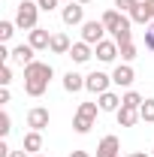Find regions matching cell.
<instances>
[{"instance_id": "836d02e7", "label": "cell", "mask_w": 154, "mask_h": 157, "mask_svg": "<svg viewBox=\"0 0 154 157\" xmlns=\"http://www.w3.org/2000/svg\"><path fill=\"white\" fill-rule=\"evenodd\" d=\"M70 157H91L88 151H70Z\"/></svg>"}, {"instance_id": "74e56055", "label": "cell", "mask_w": 154, "mask_h": 157, "mask_svg": "<svg viewBox=\"0 0 154 157\" xmlns=\"http://www.w3.org/2000/svg\"><path fill=\"white\" fill-rule=\"evenodd\" d=\"M127 157H133V154H127Z\"/></svg>"}, {"instance_id": "ffe728a7", "label": "cell", "mask_w": 154, "mask_h": 157, "mask_svg": "<svg viewBox=\"0 0 154 157\" xmlns=\"http://www.w3.org/2000/svg\"><path fill=\"white\" fill-rule=\"evenodd\" d=\"M100 21L106 24V30H118V24L124 21V12H118V9H109V12H106Z\"/></svg>"}, {"instance_id": "277c9868", "label": "cell", "mask_w": 154, "mask_h": 157, "mask_svg": "<svg viewBox=\"0 0 154 157\" xmlns=\"http://www.w3.org/2000/svg\"><path fill=\"white\" fill-rule=\"evenodd\" d=\"M55 76V67L52 63H42V60H33L24 67V78H42V82H52Z\"/></svg>"}, {"instance_id": "ac0fdd59", "label": "cell", "mask_w": 154, "mask_h": 157, "mask_svg": "<svg viewBox=\"0 0 154 157\" xmlns=\"http://www.w3.org/2000/svg\"><path fill=\"white\" fill-rule=\"evenodd\" d=\"M64 88H67L70 94L82 91V88H85V76H79V73H73V70H70V73L64 76Z\"/></svg>"}, {"instance_id": "4316f807", "label": "cell", "mask_w": 154, "mask_h": 157, "mask_svg": "<svg viewBox=\"0 0 154 157\" xmlns=\"http://www.w3.org/2000/svg\"><path fill=\"white\" fill-rule=\"evenodd\" d=\"M9 130H12V118H9V112H0V136L6 139Z\"/></svg>"}, {"instance_id": "f546056e", "label": "cell", "mask_w": 154, "mask_h": 157, "mask_svg": "<svg viewBox=\"0 0 154 157\" xmlns=\"http://www.w3.org/2000/svg\"><path fill=\"white\" fill-rule=\"evenodd\" d=\"M145 48H148V52H154V21L148 24V30H145Z\"/></svg>"}, {"instance_id": "4dcf8cb0", "label": "cell", "mask_w": 154, "mask_h": 157, "mask_svg": "<svg viewBox=\"0 0 154 157\" xmlns=\"http://www.w3.org/2000/svg\"><path fill=\"white\" fill-rule=\"evenodd\" d=\"M37 3H39L42 12H55V9H58V0H37Z\"/></svg>"}, {"instance_id": "2e32d148", "label": "cell", "mask_w": 154, "mask_h": 157, "mask_svg": "<svg viewBox=\"0 0 154 157\" xmlns=\"http://www.w3.org/2000/svg\"><path fill=\"white\" fill-rule=\"evenodd\" d=\"M121 109V97L112 94V91H106V94H100V112H118Z\"/></svg>"}, {"instance_id": "3957f363", "label": "cell", "mask_w": 154, "mask_h": 157, "mask_svg": "<svg viewBox=\"0 0 154 157\" xmlns=\"http://www.w3.org/2000/svg\"><path fill=\"white\" fill-rule=\"evenodd\" d=\"M103 33H106V24L103 21H85L82 24V42H88V45L103 42Z\"/></svg>"}, {"instance_id": "4fadbf2b", "label": "cell", "mask_w": 154, "mask_h": 157, "mask_svg": "<svg viewBox=\"0 0 154 157\" xmlns=\"http://www.w3.org/2000/svg\"><path fill=\"white\" fill-rule=\"evenodd\" d=\"M33 52H37V48H33V45H15V48H12V60H15V63H21V67H27V63H33Z\"/></svg>"}, {"instance_id": "d6a6232c", "label": "cell", "mask_w": 154, "mask_h": 157, "mask_svg": "<svg viewBox=\"0 0 154 157\" xmlns=\"http://www.w3.org/2000/svg\"><path fill=\"white\" fill-rule=\"evenodd\" d=\"M27 154H30V151H24V148H21V151H12L9 157H27Z\"/></svg>"}, {"instance_id": "e0dca14e", "label": "cell", "mask_w": 154, "mask_h": 157, "mask_svg": "<svg viewBox=\"0 0 154 157\" xmlns=\"http://www.w3.org/2000/svg\"><path fill=\"white\" fill-rule=\"evenodd\" d=\"M115 118H118L121 127H133L136 121H139V109H127V106H121V109L115 112Z\"/></svg>"}, {"instance_id": "8fae6325", "label": "cell", "mask_w": 154, "mask_h": 157, "mask_svg": "<svg viewBox=\"0 0 154 157\" xmlns=\"http://www.w3.org/2000/svg\"><path fill=\"white\" fill-rule=\"evenodd\" d=\"M27 45H33L37 52H42V48H48V45H52V33H48V30H42V27H33V30H30V36H27Z\"/></svg>"}, {"instance_id": "9a60e30c", "label": "cell", "mask_w": 154, "mask_h": 157, "mask_svg": "<svg viewBox=\"0 0 154 157\" xmlns=\"http://www.w3.org/2000/svg\"><path fill=\"white\" fill-rule=\"evenodd\" d=\"M91 55H94V52H91V45H88V42H76V45L70 48V58L76 60V63H88Z\"/></svg>"}, {"instance_id": "603a6c76", "label": "cell", "mask_w": 154, "mask_h": 157, "mask_svg": "<svg viewBox=\"0 0 154 157\" xmlns=\"http://www.w3.org/2000/svg\"><path fill=\"white\" fill-rule=\"evenodd\" d=\"M139 118H142L145 124H154V100H145V103L139 106Z\"/></svg>"}, {"instance_id": "f1b7e54d", "label": "cell", "mask_w": 154, "mask_h": 157, "mask_svg": "<svg viewBox=\"0 0 154 157\" xmlns=\"http://www.w3.org/2000/svg\"><path fill=\"white\" fill-rule=\"evenodd\" d=\"M9 82H12V67H9V63H3V67H0V85H3V88H9Z\"/></svg>"}, {"instance_id": "e575fe53", "label": "cell", "mask_w": 154, "mask_h": 157, "mask_svg": "<svg viewBox=\"0 0 154 157\" xmlns=\"http://www.w3.org/2000/svg\"><path fill=\"white\" fill-rule=\"evenodd\" d=\"M133 157H151V154H145V151H136V154Z\"/></svg>"}, {"instance_id": "8992f818", "label": "cell", "mask_w": 154, "mask_h": 157, "mask_svg": "<svg viewBox=\"0 0 154 157\" xmlns=\"http://www.w3.org/2000/svg\"><path fill=\"white\" fill-rule=\"evenodd\" d=\"M130 21H136V24H151L154 21V0H139V6L130 12Z\"/></svg>"}, {"instance_id": "cb8c5ba5", "label": "cell", "mask_w": 154, "mask_h": 157, "mask_svg": "<svg viewBox=\"0 0 154 157\" xmlns=\"http://www.w3.org/2000/svg\"><path fill=\"white\" fill-rule=\"evenodd\" d=\"M15 21H0V42H9L12 39V33H15Z\"/></svg>"}, {"instance_id": "8d00e7d4", "label": "cell", "mask_w": 154, "mask_h": 157, "mask_svg": "<svg viewBox=\"0 0 154 157\" xmlns=\"http://www.w3.org/2000/svg\"><path fill=\"white\" fill-rule=\"evenodd\" d=\"M37 157H45V154H37Z\"/></svg>"}, {"instance_id": "44dd1931", "label": "cell", "mask_w": 154, "mask_h": 157, "mask_svg": "<svg viewBox=\"0 0 154 157\" xmlns=\"http://www.w3.org/2000/svg\"><path fill=\"white\" fill-rule=\"evenodd\" d=\"M97 112H100V103H82L76 115H82V118H91V121H97Z\"/></svg>"}, {"instance_id": "ba28073f", "label": "cell", "mask_w": 154, "mask_h": 157, "mask_svg": "<svg viewBox=\"0 0 154 157\" xmlns=\"http://www.w3.org/2000/svg\"><path fill=\"white\" fill-rule=\"evenodd\" d=\"M133 82H136L133 67H130V63H118L115 73H112V85H118V88H130Z\"/></svg>"}, {"instance_id": "6da1fadb", "label": "cell", "mask_w": 154, "mask_h": 157, "mask_svg": "<svg viewBox=\"0 0 154 157\" xmlns=\"http://www.w3.org/2000/svg\"><path fill=\"white\" fill-rule=\"evenodd\" d=\"M37 15H39V3L21 0L18 9H15V24H18L21 30H33V27H37Z\"/></svg>"}, {"instance_id": "d590c367", "label": "cell", "mask_w": 154, "mask_h": 157, "mask_svg": "<svg viewBox=\"0 0 154 157\" xmlns=\"http://www.w3.org/2000/svg\"><path fill=\"white\" fill-rule=\"evenodd\" d=\"M76 3H82V6H88V3H94V0H76Z\"/></svg>"}, {"instance_id": "83f0119b", "label": "cell", "mask_w": 154, "mask_h": 157, "mask_svg": "<svg viewBox=\"0 0 154 157\" xmlns=\"http://www.w3.org/2000/svg\"><path fill=\"white\" fill-rule=\"evenodd\" d=\"M115 6H118V12H127L130 15L136 6H139V0H115Z\"/></svg>"}, {"instance_id": "484cf974", "label": "cell", "mask_w": 154, "mask_h": 157, "mask_svg": "<svg viewBox=\"0 0 154 157\" xmlns=\"http://www.w3.org/2000/svg\"><path fill=\"white\" fill-rule=\"evenodd\" d=\"M118 55H121V60H124V63H130V60L136 58V45H133V42H124V45H118Z\"/></svg>"}, {"instance_id": "5bb4252c", "label": "cell", "mask_w": 154, "mask_h": 157, "mask_svg": "<svg viewBox=\"0 0 154 157\" xmlns=\"http://www.w3.org/2000/svg\"><path fill=\"white\" fill-rule=\"evenodd\" d=\"M55 55H70V48H73V42L67 33H52V45H48Z\"/></svg>"}, {"instance_id": "30bf717a", "label": "cell", "mask_w": 154, "mask_h": 157, "mask_svg": "<svg viewBox=\"0 0 154 157\" xmlns=\"http://www.w3.org/2000/svg\"><path fill=\"white\" fill-rule=\"evenodd\" d=\"M118 151H121L118 136H103L100 145H97V157H118Z\"/></svg>"}, {"instance_id": "d6986e66", "label": "cell", "mask_w": 154, "mask_h": 157, "mask_svg": "<svg viewBox=\"0 0 154 157\" xmlns=\"http://www.w3.org/2000/svg\"><path fill=\"white\" fill-rule=\"evenodd\" d=\"M24 151H30V154H37L39 148H42V136H39V130H30L27 136H24V145H21Z\"/></svg>"}, {"instance_id": "d4e9b609", "label": "cell", "mask_w": 154, "mask_h": 157, "mask_svg": "<svg viewBox=\"0 0 154 157\" xmlns=\"http://www.w3.org/2000/svg\"><path fill=\"white\" fill-rule=\"evenodd\" d=\"M91 127H94V121H91V118H82V115L73 118V130H76V133H88Z\"/></svg>"}, {"instance_id": "5b68a950", "label": "cell", "mask_w": 154, "mask_h": 157, "mask_svg": "<svg viewBox=\"0 0 154 157\" xmlns=\"http://www.w3.org/2000/svg\"><path fill=\"white\" fill-rule=\"evenodd\" d=\"M48 121H52V115H48V109H42V106H33L30 112H27V127L30 130H45L48 127Z\"/></svg>"}, {"instance_id": "f35d334b", "label": "cell", "mask_w": 154, "mask_h": 157, "mask_svg": "<svg viewBox=\"0 0 154 157\" xmlns=\"http://www.w3.org/2000/svg\"><path fill=\"white\" fill-rule=\"evenodd\" d=\"M151 157H154V151H151Z\"/></svg>"}, {"instance_id": "1f68e13d", "label": "cell", "mask_w": 154, "mask_h": 157, "mask_svg": "<svg viewBox=\"0 0 154 157\" xmlns=\"http://www.w3.org/2000/svg\"><path fill=\"white\" fill-rule=\"evenodd\" d=\"M0 103H3V106L9 103V88H0Z\"/></svg>"}, {"instance_id": "52a82bcc", "label": "cell", "mask_w": 154, "mask_h": 157, "mask_svg": "<svg viewBox=\"0 0 154 157\" xmlns=\"http://www.w3.org/2000/svg\"><path fill=\"white\" fill-rule=\"evenodd\" d=\"M60 18H64V24H70V27H73V24H85V6L76 3V0L67 3L64 12H60Z\"/></svg>"}, {"instance_id": "9c48e42d", "label": "cell", "mask_w": 154, "mask_h": 157, "mask_svg": "<svg viewBox=\"0 0 154 157\" xmlns=\"http://www.w3.org/2000/svg\"><path fill=\"white\" fill-rule=\"evenodd\" d=\"M94 55L103 60V63H112V60L118 58V42H115V39H112V42H109V39L97 42V45H94Z\"/></svg>"}, {"instance_id": "7a4b0ae2", "label": "cell", "mask_w": 154, "mask_h": 157, "mask_svg": "<svg viewBox=\"0 0 154 157\" xmlns=\"http://www.w3.org/2000/svg\"><path fill=\"white\" fill-rule=\"evenodd\" d=\"M109 85H112V76H106V73H100V70H94V73L85 76V88H88L91 94H106Z\"/></svg>"}, {"instance_id": "7402d4cb", "label": "cell", "mask_w": 154, "mask_h": 157, "mask_svg": "<svg viewBox=\"0 0 154 157\" xmlns=\"http://www.w3.org/2000/svg\"><path fill=\"white\" fill-rule=\"evenodd\" d=\"M142 103H145V100L139 97V94H136V91H127V94H124V97H121V106H127V109H139V106H142Z\"/></svg>"}, {"instance_id": "7c38bea8", "label": "cell", "mask_w": 154, "mask_h": 157, "mask_svg": "<svg viewBox=\"0 0 154 157\" xmlns=\"http://www.w3.org/2000/svg\"><path fill=\"white\" fill-rule=\"evenodd\" d=\"M112 39H115L118 45H124V42H133V30H130V15H124V21L118 24V30H112Z\"/></svg>"}]
</instances>
